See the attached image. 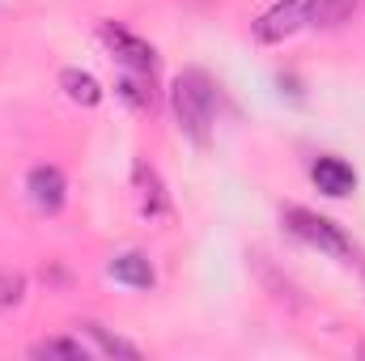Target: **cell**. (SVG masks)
<instances>
[{
	"label": "cell",
	"mask_w": 365,
	"mask_h": 361,
	"mask_svg": "<svg viewBox=\"0 0 365 361\" xmlns=\"http://www.w3.org/2000/svg\"><path fill=\"white\" fill-rule=\"evenodd\" d=\"M217 106H221V90H217L212 73L191 64L170 81V111H175L179 132L191 145H208V136L217 128Z\"/></svg>",
	"instance_id": "1"
},
{
	"label": "cell",
	"mask_w": 365,
	"mask_h": 361,
	"mask_svg": "<svg viewBox=\"0 0 365 361\" xmlns=\"http://www.w3.org/2000/svg\"><path fill=\"white\" fill-rule=\"evenodd\" d=\"M30 357H64V361H90L93 349H86L81 340H68V336H51V340H38L30 345Z\"/></svg>",
	"instance_id": "12"
},
{
	"label": "cell",
	"mask_w": 365,
	"mask_h": 361,
	"mask_svg": "<svg viewBox=\"0 0 365 361\" xmlns=\"http://www.w3.org/2000/svg\"><path fill=\"white\" fill-rule=\"evenodd\" d=\"M86 336L93 340V353L98 357H128V361H140V349L132 345V340H123V336H115V332H106L98 319H81L77 323Z\"/></svg>",
	"instance_id": "10"
},
{
	"label": "cell",
	"mask_w": 365,
	"mask_h": 361,
	"mask_svg": "<svg viewBox=\"0 0 365 361\" xmlns=\"http://www.w3.org/2000/svg\"><path fill=\"white\" fill-rule=\"evenodd\" d=\"M115 93L132 106V111H153V77H140V73H123L119 77V86H115Z\"/></svg>",
	"instance_id": "11"
},
{
	"label": "cell",
	"mask_w": 365,
	"mask_h": 361,
	"mask_svg": "<svg viewBox=\"0 0 365 361\" xmlns=\"http://www.w3.org/2000/svg\"><path fill=\"white\" fill-rule=\"evenodd\" d=\"M310 183H314V191L327 195V200H349V195L357 191V171H353L340 153H319V158L310 162Z\"/></svg>",
	"instance_id": "6"
},
{
	"label": "cell",
	"mask_w": 365,
	"mask_h": 361,
	"mask_svg": "<svg viewBox=\"0 0 365 361\" xmlns=\"http://www.w3.org/2000/svg\"><path fill=\"white\" fill-rule=\"evenodd\" d=\"M26 195H30V204H34L43 217H56V213L68 204V179H64V171L51 166V162L30 166V171H26Z\"/></svg>",
	"instance_id": "5"
},
{
	"label": "cell",
	"mask_w": 365,
	"mask_h": 361,
	"mask_svg": "<svg viewBox=\"0 0 365 361\" xmlns=\"http://www.w3.org/2000/svg\"><path fill=\"white\" fill-rule=\"evenodd\" d=\"M106 276L115 285H128V289H153L158 285V268H153V260L145 251H119V255H110Z\"/></svg>",
	"instance_id": "8"
},
{
	"label": "cell",
	"mask_w": 365,
	"mask_h": 361,
	"mask_svg": "<svg viewBox=\"0 0 365 361\" xmlns=\"http://www.w3.org/2000/svg\"><path fill=\"white\" fill-rule=\"evenodd\" d=\"M132 187H136V208H140L145 221H162V217H170L166 183H162V175H158L149 162H136V166H132Z\"/></svg>",
	"instance_id": "7"
},
{
	"label": "cell",
	"mask_w": 365,
	"mask_h": 361,
	"mask_svg": "<svg viewBox=\"0 0 365 361\" xmlns=\"http://www.w3.org/2000/svg\"><path fill=\"white\" fill-rule=\"evenodd\" d=\"M98 43L110 51V60L123 73H140V77H158V51L149 39H140L136 30L119 26V21H98Z\"/></svg>",
	"instance_id": "3"
},
{
	"label": "cell",
	"mask_w": 365,
	"mask_h": 361,
	"mask_svg": "<svg viewBox=\"0 0 365 361\" xmlns=\"http://www.w3.org/2000/svg\"><path fill=\"white\" fill-rule=\"evenodd\" d=\"M314 9H319V0H276L272 9H264L255 17L251 34H255V43H268V47L272 43H284L297 30L314 26Z\"/></svg>",
	"instance_id": "4"
},
{
	"label": "cell",
	"mask_w": 365,
	"mask_h": 361,
	"mask_svg": "<svg viewBox=\"0 0 365 361\" xmlns=\"http://www.w3.org/2000/svg\"><path fill=\"white\" fill-rule=\"evenodd\" d=\"M280 221H284V230H289L293 238L319 247L323 255H336V260H353V255H357V243L344 234V225H336L331 217H323V213H314V208L289 204V208H280Z\"/></svg>",
	"instance_id": "2"
},
{
	"label": "cell",
	"mask_w": 365,
	"mask_h": 361,
	"mask_svg": "<svg viewBox=\"0 0 365 361\" xmlns=\"http://www.w3.org/2000/svg\"><path fill=\"white\" fill-rule=\"evenodd\" d=\"M361 289H365V260H361Z\"/></svg>",
	"instance_id": "14"
},
{
	"label": "cell",
	"mask_w": 365,
	"mask_h": 361,
	"mask_svg": "<svg viewBox=\"0 0 365 361\" xmlns=\"http://www.w3.org/2000/svg\"><path fill=\"white\" fill-rule=\"evenodd\" d=\"M21 298H26V272L0 268V310L21 306Z\"/></svg>",
	"instance_id": "13"
},
{
	"label": "cell",
	"mask_w": 365,
	"mask_h": 361,
	"mask_svg": "<svg viewBox=\"0 0 365 361\" xmlns=\"http://www.w3.org/2000/svg\"><path fill=\"white\" fill-rule=\"evenodd\" d=\"M60 90L68 102H77V106H98L102 102V86H98V77H93L90 68H77V64H68V68H60Z\"/></svg>",
	"instance_id": "9"
}]
</instances>
